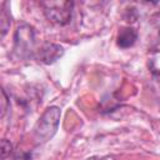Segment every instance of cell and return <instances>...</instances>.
<instances>
[{
    "label": "cell",
    "mask_w": 160,
    "mask_h": 160,
    "mask_svg": "<svg viewBox=\"0 0 160 160\" xmlns=\"http://www.w3.org/2000/svg\"><path fill=\"white\" fill-rule=\"evenodd\" d=\"M46 19L58 25H65L71 19L72 1H42L40 4Z\"/></svg>",
    "instance_id": "7a4b0ae2"
},
{
    "label": "cell",
    "mask_w": 160,
    "mask_h": 160,
    "mask_svg": "<svg viewBox=\"0 0 160 160\" xmlns=\"http://www.w3.org/2000/svg\"><path fill=\"white\" fill-rule=\"evenodd\" d=\"M138 39V32L135 29L132 28H122L119 30L118 32V38H116V42L120 48L122 49H126V48H130L135 44Z\"/></svg>",
    "instance_id": "5b68a950"
},
{
    "label": "cell",
    "mask_w": 160,
    "mask_h": 160,
    "mask_svg": "<svg viewBox=\"0 0 160 160\" xmlns=\"http://www.w3.org/2000/svg\"><path fill=\"white\" fill-rule=\"evenodd\" d=\"M6 6H8V2H2V5H1V14H0V29H1V36L2 38L8 32V30L10 28V24H11L10 12L6 9Z\"/></svg>",
    "instance_id": "8992f818"
},
{
    "label": "cell",
    "mask_w": 160,
    "mask_h": 160,
    "mask_svg": "<svg viewBox=\"0 0 160 160\" xmlns=\"http://www.w3.org/2000/svg\"><path fill=\"white\" fill-rule=\"evenodd\" d=\"M12 150V146L10 144V141H8L6 139L1 140V159H5L8 155H10Z\"/></svg>",
    "instance_id": "ba28073f"
},
{
    "label": "cell",
    "mask_w": 160,
    "mask_h": 160,
    "mask_svg": "<svg viewBox=\"0 0 160 160\" xmlns=\"http://www.w3.org/2000/svg\"><path fill=\"white\" fill-rule=\"evenodd\" d=\"M1 95H2V100H1V116L5 115V111H6V104H8V96L5 94V91L2 90L1 91Z\"/></svg>",
    "instance_id": "30bf717a"
},
{
    "label": "cell",
    "mask_w": 160,
    "mask_h": 160,
    "mask_svg": "<svg viewBox=\"0 0 160 160\" xmlns=\"http://www.w3.org/2000/svg\"><path fill=\"white\" fill-rule=\"evenodd\" d=\"M84 160H102V158H100V156H91V158H88V159H84Z\"/></svg>",
    "instance_id": "8fae6325"
},
{
    "label": "cell",
    "mask_w": 160,
    "mask_h": 160,
    "mask_svg": "<svg viewBox=\"0 0 160 160\" xmlns=\"http://www.w3.org/2000/svg\"><path fill=\"white\" fill-rule=\"evenodd\" d=\"M60 116L61 111L58 106H49L42 112L34 126V139L38 144L46 142L55 135L60 122Z\"/></svg>",
    "instance_id": "6da1fadb"
},
{
    "label": "cell",
    "mask_w": 160,
    "mask_h": 160,
    "mask_svg": "<svg viewBox=\"0 0 160 160\" xmlns=\"http://www.w3.org/2000/svg\"><path fill=\"white\" fill-rule=\"evenodd\" d=\"M15 51L20 55H29L32 50V45L35 41V34H34V29L26 24L20 25L16 29L15 32Z\"/></svg>",
    "instance_id": "3957f363"
},
{
    "label": "cell",
    "mask_w": 160,
    "mask_h": 160,
    "mask_svg": "<svg viewBox=\"0 0 160 160\" xmlns=\"http://www.w3.org/2000/svg\"><path fill=\"white\" fill-rule=\"evenodd\" d=\"M62 55H64V48L52 42H45L39 48V50H36V59L46 65L55 62Z\"/></svg>",
    "instance_id": "277c9868"
},
{
    "label": "cell",
    "mask_w": 160,
    "mask_h": 160,
    "mask_svg": "<svg viewBox=\"0 0 160 160\" xmlns=\"http://www.w3.org/2000/svg\"><path fill=\"white\" fill-rule=\"evenodd\" d=\"M154 26H155V40L151 45L154 51H160V14L154 16Z\"/></svg>",
    "instance_id": "52a82bcc"
},
{
    "label": "cell",
    "mask_w": 160,
    "mask_h": 160,
    "mask_svg": "<svg viewBox=\"0 0 160 160\" xmlns=\"http://www.w3.org/2000/svg\"><path fill=\"white\" fill-rule=\"evenodd\" d=\"M14 160H32V155L29 151H18L14 156Z\"/></svg>",
    "instance_id": "9c48e42d"
}]
</instances>
